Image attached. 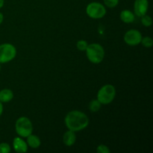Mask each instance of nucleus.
<instances>
[{
  "instance_id": "nucleus-1",
  "label": "nucleus",
  "mask_w": 153,
  "mask_h": 153,
  "mask_svg": "<svg viewBox=\"0 0 153 153\" xmlns=\"http://www.w3.org/2000/svg\"><path fill=\"white\" fill-rule=\"evenodd\" d=\"M65 125L69 130L77 132L82 131L89 125V118L86 114L80 111H71L64 119Z\"/></svg>"
},
{
  "instance_id": "nucleus-2",
  "label": "nucleus",
  "mask_w": 153,
  "mask_h": 153,
  "mask_svg": "<svg viewBox=\"0 0 153 153\" xmlns=\"http://www.w3.org/2000/svg\"><path fill=\"white\" fill-rule=\"evenodd\" d=\"M85 52L88 59L93 64H100L105 58L104 48L99 43L88 44Z\"/></svg>"
},
{
  "instance_id": "nucleus-3",
  "label": "nucleus",
  "mask_w": 153,
  "mask_h": 153,
  "mask_svg": "<svg viewBox=\"0 0 153 153\" xmlns=\"http://www.w3.org/2000/svg\"><path fill=\"white\" fill-rule=\"evenodd\" d=\"M116 97V89L112 85H105L102 87L97 93V100L102 105L111 103Z\"/></svg>"
},
{
  "instance_id": "nucleus-4",
  "label": "nucleus",
  "mask_w": 153,
  "mask_h": 153,
  "mask_svg": "<svg viewBox=\"0 0 153 153\" xmlns=\"http://www.w3.org/2000/svg\"><path fill=\"white\" fill-rule=\"evenodd\" d=\"M15 130L19 137H27L33 132L32 123L26 117H21L16 120Z\"/></svg>"
},
{
  "instance_id": "nucleus-5",
  "label": "nucleus",
  "mask_w": 153,
  "mask_h": 153,
  "mask_svg": "<svg viewBox=\"0 0 153 153\" xmlns=\"http://www.w3.org/2000/svg\"><path fill=\"white\" fill-rule=\"evenodd\" d=\"M106 13L105 6L97 1L89 3L86 7V13L88 16L94 19H102L105 16Z\"/></svg>"
},
{
  "instance_id": "nucleus-6",
  "label": "nucleus",
  "mask_w": 153,
  "mask_h": 153,
  "mask_svg": "<svg viewBox=\"0 0 153 153\" xmlns=\"http://www.w3.org/2000/svg\"><path fill=\"white\" fill-rule=\"evenodd\" d=\"M16 49L10 43L0 45V64H6L16 58Z\"/></svg>"
},
{
  "instance_id": "nucleus-7",
  "label": "nucleus",
  "mask_w": 153,
  "mask_h": 153,
  "mask_svg": "<svg viewBox=\"0 0 153 153\" xmlns=\"http://www.w3.org/2000/svg\"><path fill=\"white\" fill-rule=\"evenodd\" d=\"M142 34L138 30L131 29L126 32L124 35V41L127 45L135 46L141 43Z\"/></svg>"
},
{
  "instance_id": "nucleus-8",
  "label": "nucleus",
  "mask_w": 153,
  "mask_h": 153,
  "mask_svg": "<svg viewBox=\"0 0 153 153\" xmlns=\"http://www.w3.org/2000/svg\"><path fill=\"white\" fill-rule=\"evenodd\" d=\"M149 9L148 0H135L134 3V12L136 16L141 17L146 14Z\"/></svg>"
},
{
  "instance_id": "nucleus-9",
  "label": "nucleus",
  "mask_w": 153,
  "mask_h": 153,
  "mask_svg": "<svg viewBox=\"0 0 153 153\" xmlns=\"http://www.w3.org/2000/svg\"><path fill=\"white\" fill-rule=\"evenodd\" d=\"M13 147L15 152L18 153H24L28 151V144L21 137H16L13 139Z\"/></svg>"
},
{
  "instance_id": "nucleus-10",
  "label": "nucleus",
  "mask_w": 153,
  "mask_h": 153,
  "mask_svg": "<svg viewBox=\"0 0 153 153\" xmlns=\"http://www.w3.org/2000/svg\"><path fill=\"white\" fill-rule=\"evenodd\" d=\"M76 140V132L71 130H68L63 135V143L67 146H72L75 144Z\"/></svg>"
},
{
  "instance_id": "nucleus-11",
  "label": "nucleus",
  "mask_w": 153,
  "mask_h": 153,
  "mask_svg": "<svg viewBox=\"0 0 153 153\" xmlns=\"http://www.w3.org/2000/svg\"><path fill=\"white\" fill-rule=\"evenodd\" d=\"M120 17L122 22H125V23H132L134 21L135 16H134V13H132L131 10H122L120 14Z\"/></svg>"
},
{
  "instance_id": "nucleus-12",
  "label": "nucleus",
  "mask_w": 153,
  "mask_h": 153,
  "mask_svg": "<svg viewBox=\"0 0 153 153\" xmlns=\"http://www.w3.org/2000/svg\"><path fill=\"white\" fill-rule=\"evenodd\" d=\"M26 138V143L29 147L32 148V149H37V148L40 147V144H41V141H40V137H37V135L31 134Z\"/></svg>"
},
{
  "instance_id": "nucleus-13",
  "label": "nucleus",
  "mask_w": 153,
  "mask_h": 153,
  "mask_svg": "<svg viewBox=\"0 0 153 153\" xmlns=\"http://www.w3.org/2000/svg\"><path fill=\"white\" fill-rule=\"evenodd\" d=\"M13 98V93L10 89H3L0 91V102H9Z\"/></svg>"
},
{
  "instance_id": "nucleus-14",
  "label": "nucleus",
  "mask_w": 153,
  "mask_h": 153,
  "mask_svg": "<svg viewBox=\"0 0 153 153\" xmlns=\"http://www.w3.org/2000/svg\"><path fill=\"white\" fill-rule=\"evenodd\" d=\"M102 104L97 100H91L89 104V109L92 113H96L99 111L101 108Z\"/></svg>"
},
{
  "instance_id": "nucleus-15",
  "label": "nucleus",
  "mask_w": 153,
  "mask_h": 153,
  "mask_svg": "<svg viewBox=\"0 0 153 153\" xmlns=\"http://www.w3.org/2000/svg\"><path fill=\"white\" fill-rule=\"evenodd\" d=\"M144 47L151 48L153 46V40L150 37H142L141 43Z\"/></svg>"
},
{
  "instance_id": "nucleus-16",
  "label": "nucleus",
  "mask_w": 153,
  "mask_h": 153,
  "mask_svg": "<svg viewBox=\"0 0 153 153\" xmlns=\"http://www.w3.org/2000/svg\"><path fill=\"white\" fill-rule=\"evenodd\" d=\"M141 23L143 24L144 26L146 27H149L152 25V19L151 18V16H149V15H143L141 16Z\"/></svg>"
},
{
  "instance_id": "nucleus-17",
  "label": "nucleus",
  "mask_w": 153,
  "mask_h": 153,
  "mask_svg": "<svg viewBox=\"0 0 153 153\" xmlns=\"http://www.w3.org/2000/svg\"><path fill=\"white\" fill-rule=\"evenodd\" d=\"M88 46V43L85 40H80L77 42L76 43V47L79 49V51H82V52H85L87 47Z\"/></svg>"
},
{
  "instance_id": "nucleus-18",
  "label": "nucleus",
  "mask_w": 153,
  "mask_h": 153,
  "mask_svg": "<svg viewBox=\"0 0 153 153\" xmlns=\"http://www.w3.org/2000/svg\"><path fill=\"white\" fill-rule=\"evenodd\" d=\"M120 0H103L104 5L109 8H113V7H117L119 4Z\"/></svg>"
},
{
  "instance_id": "nucleus-19",
  "label": "nucleus",
  "mask_w": 153,
  "mask_h": 153,
  "mask_svg": "<svg viewBox=\"0 0 153 153\" xmlns=\"http://www.w3.org/2000/svg\"><path fill=\"white\" fill-rule=\"evenodd\" d=\"M10 152V146L7 143H0V153H9Z\"/></svg>"
},
{
  "instance_id": "nucleus-20",
  "label": "nucleus",
  "mask_w": 153,
  "mask_h": 153,
  "mask_svg": "<svg viewBox=\"0 0 153 153\" xmlns=\"http://www.w3.org/2000/svg\"><path fill=\"white\" fill-rule=\"evenodd\" d=\"M97 153H110V149L106 145L100 144L97 147Z\"/></svg>"
},
{
  "instance_id": "nucleus-21",
  "label": "nucleus",
  "mask_w": 153,
  "mask_h": 153,
  "mask_svg": "<svg viewBox=\"0 0 153 153\" xmlns=\"http://www.w3.org/2000/svg\"><path fill=\"white\" fill-rule=\"evenodd\" d=\"M3 110H4V108H3L2 102H0V117H1V115L2 114Z\"/></svg>"
},
{
  "instance_id": "nucleus-22",
  "label": "nucleus",
  "mask_w": 153,
  "mask_h": 153,
  "mask_svg": "<svg viewBox=\"0 0 153 153\" xmlns=\"http://www.w3.org/2000/svg\"><path fill=\"white\" fill-rule=\"evenodd\" d=\"M3 20H4V15L2 14V13H1V12H0V25L2 23Z\"/></svg>"
},
{
  "instance_id": "nucleus-23",
  "label": "nucleus",
  "mask_w": 153,
  "mask_h": 153,
  "mask_svg": "<svg viewBox=\"0 0 153 153\" xmlns=\"http://www.w3.org/2000/svg\"><path fill=\"white\" fill-rule=\"evenodd\" d=\"M4 0H0V8H1V7L4 6Z\"/></svg>"
},
{
  "instance_id": "nucleus-24",
  "label": "nucleus",
  "mask_w": 153,
  "mask_h": 153,
  "mask_svg": "<svg viewBox=\"0 0 153 153\" xmlns=\"http://www.w3.org/2000/svg\"><path fill=\"white\" fill-rule=\"evenodd\" d=\"M0 71H1V64H0Z\"/></svg>"
}]
</instances>
